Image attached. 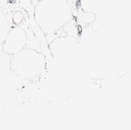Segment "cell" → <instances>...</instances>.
Listing matches in <instances>:
<instances>
[{"label": "cell", "instance_id": "1", "mask_svg": "<svg viewBox=\"0 0 131 130\" xmlns=\"http://www.w3.org/2000/svg\"><path fill=\"white\" fill-rule=\"evenodd\" d=\"M34 18L40 30L51 35L73 20V9L68 0H38L34 9Z\"/></svg>", "mask_w": 131, "mask_h": 130}, {"label": "cell", "instance_id": "2", "mask_svg": "<svg viewBox=\"0 0 131 130\" xmlns=\"http://www.w3.org/2000/svg\"><path fill=\"white\" fill-rule=\"evenodd\" d=\"M11 71L20 80L34 79L42 77L47 70V61L40 52L25 48L9 56Z\"/></svg>", "mask_w": 131, "mask_h": 130}, {"label": "cell", "instance_id": "3", "mask_svg": "<svg viewBox=\"0 0 131 130\" xmlns=\"http://www.w3.org/2000/svg\"><path fill=\"white\" fill-rule=\"evenodd\" d=\"M18 79L10 70L9 56L4 54L0 47V103L15 91Z\"/></svg>", "mask_w": 131, "mask_h": 130}, {"label": "cell", "instance_id": "4", "mask_svg": "<svg viewBox=\"0 0 131 130\" xmlns=\"http://www.w3.org/2000/svg\"><path fill=\"white\" fill-rule=\"evenodd\" d=\"M28 42L26 31L18 25H13L4 42L1 46L4 54L8 56L14 54L27 47Z\"/></svg>", "mask_w": 131, "mask_h": 130}, {"label": "cell", "instance_id": "5", "mask_svg": "<svg viewBox=\"0 0 131 130\" xmlns=\"http://www.w3.org/2000/svg\"><path fill=\"white\" fill-rule=\"evenodd\" d=\"M12 26L8 13L0 8V47L6 40Z\"/></svg>", "mask_w": 131, "mask_h": 130}, {"label": "cell", "instance_id": "6", "mask_svg": "<svg viewBox=\"0 0 131 130\" xmlns=\"http://www.w3.org/2000/svg\"><path fill=\"white\" fill-rule=\"evenodd\" d=\"M1 1H2V0H0V2H1Z\"/></svg>", "mask_w": 131, "mask_h": 130}]
</instances>
